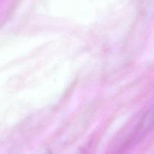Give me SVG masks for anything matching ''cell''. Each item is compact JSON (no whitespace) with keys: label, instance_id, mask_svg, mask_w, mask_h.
<instances>
[{"label":"cell","instance_id":"cell-1","mask_svg":"<svg viewBox=\"0 0 154 154\" xmlns=\"http://www.w3.org/2000/svg\"><path fill=\"white\" fill-rule=\"evenodd\" d=\"M154 129V105L144 113L129 131L115 140L111 150L113 154H123L141 142Z\"/></svg>","mask_w":154,"mask_h":154},{"label":"cell","instance_id":"cell-2","mask_svg":"<svg viewBox=\"0 0 154 154\" xmlns=\"http://www.w3.org/2000/svg\"><path fill=\"white\" fill-rule=\"evenodd\" d=\"M87 149H88L87 148H84L82 150H81L78 152V154H87Z\"/></svg>","mask_w":154,"mask_h":154}]
</instances>
